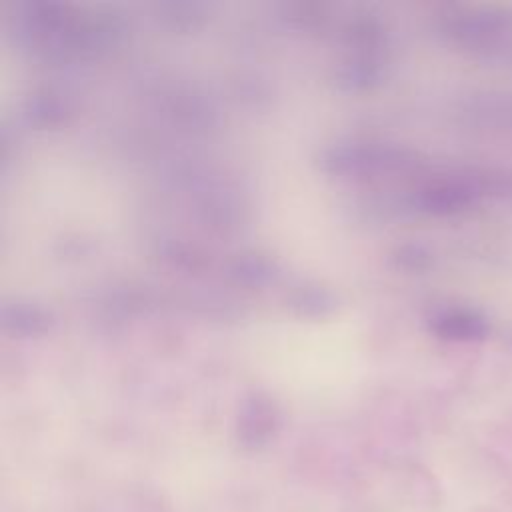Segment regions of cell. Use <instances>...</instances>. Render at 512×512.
Returning <instances> with one entry per match:
<instances>
[{"instance_id":"cell-1","label":"cell","mask_w":512,"mask_h":512,"mask_svg":"<svg viewBox=\"0 0 512 512\" xmlns=\"http://www.w3.org/2000/svg\"><path fill=\"white\" fill-rule=\"evenodd\" d=\"M446 32L454 44L486 60L512 56V14L502 10L466 12L446 22Z\"/></svg>"},{"instance_id":"cell-2","label":"cell","mask_w":512,"mask_h":512,"mask_svg":"<svg viewBox=\"0 0 512 512\" xmlns=\"http://www.w3.org/2000/svg\"><path fill=\"white\" fill-rule=\"evenodd\" d=\"M430 332L446 342H482L490 334V324L482 312L470 306L448 304L430 312Z\"/></svg>"}]
</instances>
